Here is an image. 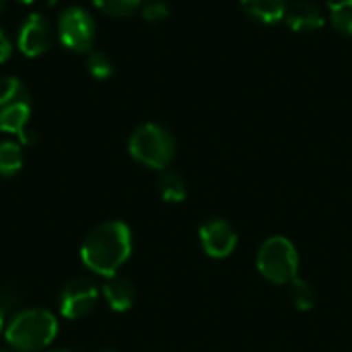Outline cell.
Wrapping results in <instances>:
<instances>
[{"label": "cell", "instance_id": "cell-1", "mask_svg": "<svg viewBox=\"0 0 352 352\" xmlns=\"http://www.w3.org/2000/svg\"><path fill=\"white\" fill-rule=\"evenodd\" d=\"M132 256V231L124 221H105L93 227L82 245L80 260L87 270L97 276L109 278Z\"/></svg>", "mask_w": 352, "mask_h": 352}, {"label": "cell", "instance_id": "cell-2", "mask_svg": "<svg viewBox=\"0 0 352 352\" xmlns=\"http://www.w3.org/2000/svg\"><path fill=\"white\" fill-rule=\"evenodd\" d=\"M58 336V320L43 307H27L16 311L6 328L4 338L16 352L45 351Z\"/></svg>", "mask_w": 352, "mask_h": 352}, {"label": "cell", "instance_id": "cell-3", "mask_svg": "<svg viewBox=\"0 0 352 352\" xmlns=\"http://www.w3.org/2000/svg\"><path fill=\"white\" fill-rule=\"evenodd\" d=\"M128 151L136 163L155 171H165L175 159L177 144L165 126L146 122L130 134Z\"/></svg>", "mask_w": 352, "mask_h": 352}, {"label": "cell", "instance_id": "cell-4", "mask_svg": "<svg viewBox=\"0 0 352 352\" xmlns=\"http://www.w3.org/2000/svg\"><path fill=\"white\" fill-rule=\"evenodd\" d=\"M256 264L266 280L274 285H291L297 278L299 254L291 239L274 235L260 245Z\"/></svg>", "mask_w": 352, "mask_h": 352}, {"label": "cell", "instance_id": "cell-5", "mask_svg": "<svg viewBox=\"0 0 352 352\" xmlns=\"http://www.w3.org/2000/svg\"><path fill=\"white\" fill-rule=\"evenodd\" d=\"M33 103L29 89L16 76L0 78V132L21 134L31 120Z\"/></svg>", "mask_w": 352, "mask_h": 352}, {"label": "cell", "instance_id": "cell-6", "mask_svg": "<svg viewBox=\"0 0 352 352\" xmlns=\"http://www.w3.org/2000/svg\"><path fill=\"white\" fill-rule=\"evenodd\" d=\"M56 35L66 50L87 54L95 43L97 23L82 6H66L56 21Z\"/></svg>", "mask_w": 352, "mask_h": 352}, {"label": "cell", "instance_id": "cell-7", "mask_svg": "<svg viewBox=\"0 0 352 352\" xmlns=\"http://www.w3.org/2000/svg\"><path fill=\"white\" fill-rule=\"evenodd\" d=\"M99 301V289L89 278H72L68 280L58 297L60 316L66 320H80L89 316Z\"/></svg>", "mask_w": 352, "mask_h": 352}, {"label": "cell", "instance_id": "cell-8", "mask_svg": "<svg viewBox=\"0 0 352 352\" xmlns=\"http://www.w3.org/2000/svg\"><path fill=\"white\" fill-rule=\"evenodd\" d=\"M54 29L52 23L41 12H31L19 27L16 47L25 58H39L52 47Z\"/></svg>", "mask_w": 352, "mask_h": 352}, {"label": "cell", "instance_id": "cell-9", "mask_svg": "<svg viewBox=\"0 0 352 352\" xmlns=\"http://www.w3.org/2000/svg\"><path fill=\"white\" fill-rule=\"evenodd\" d=\"M200 245L204 250L206 256L210 258H229L237 243H239V237H237V231L235 227L225 221V219H210L206 221L202 227H200Z\"/></svg>", "mask_w": 352, "mask_h": 352}, {"label": "cell", "instance_id": "cell-10", "mask_svg": "<svg viewBox=\"0 0 352 352\" xmlns=\"http://www.w3.org/2000/svg\"><path fill=\"white\" fill-rule=\"evenodd\" d=\"M285 23L295 33H311V31H318V29L324 27L326 14L320 8V4L309 2V0H301V2H295L291 6H287Z\"/></svg>", "mask_w": 352, "mask_h": 352}, {"label": "cell", "instance_id": "cell-11", "mask_svg": "<svg viewBox=\"0 0 352 352\" xmlns=\"http://www.w3.org/2000/svg\"><path fill=\"white\" fill-rule=\"evenodd\" d=\"M101 293H103V299L109 305V309L118 311V314L128 311L134 305V299H136V289H134L132 280L126 278V276H120V274L105 278Z\"/></svg>", "mask_w": 352, "mask_h": 352}, {"label": "cell", "instance_id": "cell-12", "mask_svg": "<svg viewBox=\"0 0 352 352\" xmlns=\"http://www.w3.org/2000/svg\"><path fill=\"white\" fill-rule=\"evenodd\" d=\"M241 8L258 23L274 25L285 19L287 0H241Z\"/></svg>", "mask_w": 352, "mask_h": 352}, {"label": "cell", "instance_id": "cell-13", "mask_svg": "<svg viewBox=\"0 0 352 352\" xmlns=\"http://www.w3.org/2000/svg\"><path fill=\"white\" fill-rule=\"evenodd\" d=\"M157 190H159V196L171 204L184 202L188 198V184H186L184 175L177 171H171V169L161 171V175L157 179Z\"/></svg>", "mask_w": 352, "mask_h": 352}, {"label": "cell", "instance_id": "cell-14", "mask_svg": "<svg viewBox=\"0 0 352 352\" xmlns=\"http://www.w3.org/2000/svg\"><path fill=\"white\" fill-rule=\"evenodd\" d=\"M25 155L21 142L14 140H2L0 142V175L2 177H12L23 169Z\"/></svg>", "mask_w": 352, "mask_h": 352}, {"label": "cell", "instance_id": "cell-15", "mask_svg": "<svg viewBox=\"0 0 352 352\" xmlns=\"http://www.w3.org/2000/svg\"><path fill=\"white\" fill-rule=\"evenodd\" d=\"M289 293H291V301L295 303V307L299 311H309L314 309L316 305V299H318V293L314 289V285L309 280H303V278H295L289 287Z\"/></svg>", "mask_w": 352, "mask_h": 352}, {"label": "cell", "instance_id": "cell-16", "mask_svg": "<svg viewBox=\"0 0 352 352\" xmlns=\"http://www.w3.org/2000/svg\"><path fill=\"white\" fill-rule=\"evenodd\" d=\"M328 16L332 25L342 33L352 37V0H336L328 4Z\"/></svg>", "mask_w": 352, "mask_h": 352}, {"label": "cell", "instance_id": "cell-17", "mask_svg": "<svg viewBox=\"0 0 352 352\" xmlns=\"http://www.w3.org/2000/svg\"><path fill=\"white\" fill-rule=\"evenodd\" d=\"M85 64H87L89 74H91L93 78H99V80H105V78H109V76L116 72L111 58H109L105 52H101V50H91V52H87Z\"/></svg>", "mask_w": 352, "mask_h": 352}, {"label": "cell", "instance_id": "cell-18", "mask_svg": "<svg viewBox=\"0 0 352 352\" xmlns=\"http://www.w3.org/2000/svg\"><path fill=\"white\" fill-rule=\"evenodd\" d=\"M101 12L109 14V16H130L132 12H136L142 6V0H91Z\"/></svg>", "mask_w": 352, "mask_h": 352}, {"label": "cell", "instance_id": "cell-19", "mask_svg": "<svg viewBox=\"0 0 352 352\" xmlns=\"http://www.w3.org/2000/svg\"><path fill=\"white\" fill-rule=\"evenodd\" d=\"M140 10H142V16H144L148 23L165 21L167 14H169V6H167L165 0H146V2H142Z\"/></svg>", "mask_w": 352, "mask_h": 352}, {"label": "cell", "instance_id": "cell-20", "mask_svg": "<svg viewBox=\"0 0 352 352\" xmlns=\"http://www.w3.org/2000/svg\"><path fill=\"white\" fill-rule=\"evenodd\" d=\"M12 56V41L10 37L4 33V29H0V64L8 62Z\"/></svg>", "mask_w": 352, "mask_h": 352}, {"label": "cell", "instance_id": "cell-21", "mask_svg": "<svg viewBox=\"0 0 352 352\" xmlns=\"http://www.w3.org/2000/svg\"><path fill=\"white\" fill-rule=\"evenodd\" d=\"M19 142H21V146H31V144H35V142H37V136H35V132H33V130L25 128V130L19 134Z\"/></svg>", "mask_w": 352, "mask_h": 352}, {"label": "cell", "instance_id": "cell-22", "mask_svg": "<svg viewBox=\"0 0 352 352\" xmlns=\"http://www.w3.org/2000/svg\"><path fill=\"white\" fill-rule=\"evenodd\" d=\"M4 322H6V307L0 303V334H2V332H4V328H6V326H4Z\"/></svg>", "mask_w": 352, "mask_h": 352}, {"label": "cell", "instance_id": "cell-23", "mask_svg": "<svg viewBox=\"0 0 352 352\" xmlns=\"http://www.w3.org/2000/svg\"><path fill=\"white\" fill-rule=\"evenodd\" d=\"M4 8H6V0H0V14H2Z\"/></svg>", "mask_w": 352, "mask_h": 352}, {"label": "cell", "instance_id": "cell-24", "mask_svg": "<svg viewBox=\"0 0 352 352\" xmlns=\"http://www.w3.org/2000/svg\"><path fill=\"white\" fill-rule=\"evenodd\" d=\"M16 2H21V4H33L35 0H16Z\"/></svg>", "mask_w": 352, "mask_h": 352}, {"label": "cell", "instance_id": "cell-25", "mask_svg": "<svg viewBox=\"0 0 352 352\" xmlns=\"http://www.w3.org/2000/svg\"><path fill=\"white\" fill-rule=\"evenodd\" d=\"M99 352H118V351H111V349H105V351H99Z\"/></svg>", "mask_w": 352, "mask_h": 352}, {"label": "cell", "instance_id": "cell-26", "mask_svg": "<svg viewBox=\"0 0 352 352\" xmlns=\"http://www.w3.org/2000/svg\"><path fill=\"white\" fill-rule=\"evenodd\" d=\"M50 352H70V351H50Z\"/></svg>", "mask_w": 352, "mask_h": 352}, {"label": "cell", "instance_id": "cell-27", "mask_svg": "<svg viewBox=\"0 0 352 352\" xmlns=\"http://www.w3.org/2000/svg\"><path fill=\"white\" fill-rule=\"evenodd\" d=\"M50 2H52V4H54V2H58V0H50Z\"/></svg>", "mask_w": 352, "mask_h": 352}, {"label": "cell", "instance_id": "cell-28", "mask_svg": "<svg viewBox=\"0 0 352 352\" xmlns=\"http://www.w3.org/2000/svg\"><path fill=\"white\" fill-rule=\"evenodd\" d=\"M0 352H8V351H2V349H0Z\"/></svg>", "mask_w": 352, "mask_h": 352}]
</instances>
